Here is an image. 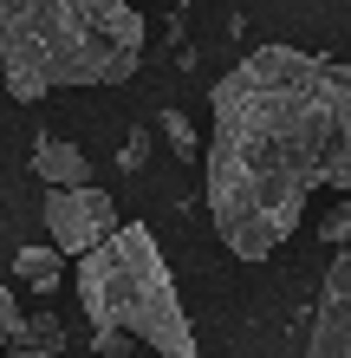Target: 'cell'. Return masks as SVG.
<instances>
[{
	"label": "cell",
	"instance_id": "1",
	"mask_svg": "<svg viewBox=\"0 0 351 358\" xmlns=\"http://www.w3.org/2000/svg\"><path fill=\"white\" fill-rule=\"evenodd\" d=\"M209 111L202 196L234 261L280 255L319 189H351V66L338 59L254 46L215 78Z\"/></svg>",
	"mask_w": 351,
	"mask_h": 358
},
{
	"label": "cell",
	"instance_id": "2",
	"mask_svg": "<svg viewBox=\"0 0 351 358\" xmlns=\"http://www.w3.org/2000/svg\"><path fill=\"white\" fill-rule=\"evenodd\" d=\"M150 27L130 0H0V85L20 104L124 85L143 66Z\"/></svg>",
	"mask_w": 351,
	"mask_h": 358
},
{
	"label": "cell",
	"instance_id": "3",
	"mask_svg": "<svg viewBox=\"0 0 351 358\" xmlns=\"http://www.w3.org/2000/svg\"><path fill=\"white\" fill-rule=\"evenodd\" d=\"M78 306L91 326L137 332L156 358H202L189 313L176 300V273L143 222H117L91 255H78Z\"/></svg>",
	"mask_w": 351,
	"mask_h": 358
},
{
	"label": "cell",
	"instance_id": "4",
	"mask_svg": "<svg viewBox=\"0 0 351 358\" xmlns=\"http://www.w3.org/2000/svg\"><path fill=\"white\" fill-rule=\"evenodd\" d=\"M117 228V202L105 196L98 182H66V189H46V235L59 241V255H91Z\"/></svg>",
	"mask_w": 351,
	"mask_h": 358
},
{
	"label": "cell",
	"instance_id": "5",
	"mask_svg": "<svg viewBox=\"0 0 351 358\" xmlns=\"http://www.w3.org/2000/svg\"><path fill=\"white\" fill-rule=\"evenodd\" d=\"M306 358H351V241L332 248V273H325V293L313 313Z\"/></svg>",
	"mask_w": 351,
	"mask_h": 358
},
{
	"label": "cell",
	"instance_id": "6",
	"mask_svg": "<svg viewBox=\"0 0 351 358\" xmlns=\"http://www.w3.org/2000/svg\"><path fill=\"white\" fill-rule=\"evenodd\" d=\"M33 176L46 189H66V182H91V157L66 137H39L33 143Z\"/></svg>",
	"mask_w": 351,
	"mask_h": 358
},
{
	"label": "cell",
	"instance_id": "7",
	"mask_svg": "<svg viewBox=\"0 0 351 358\" xmlns=\"http://www.w3.org/2000/svg\"><path fill=\"white\" fill-rule=\"evenodd\" d=\"M13 280L20 287H33V293H52L59 280H66V261H59V241H20L13 248Z\"/></svg>",
	"mask_w": 351,
	"mask_h": 358
},
{
	"label": "cell",
	"instance_id": "8",
	"mask_svg": "<svg viewBox=\"0 0 351 358\" xmlns=\"http://www.w3.org/2000/svg\"><path fill=\"white\" fill-rule=\"evenodd\" d=\"M59 352H66V326L52 313H27L20 332L7 339V358H59Z\"/></svg>",
	"mask_w": 351,
	"mask_h": 358
},
{
	"label": "cell",
	"instance_id": "9",
	"mask_svg": "<svg viewBox=\"0 0 351 358\" xmlns=\"http://www.w3.org/2000/svg\"><path fill=\"white\" fill-rule=\"evenodd\" d=\"M91 352L98 358H143V339L124 326H91Z\"/></svg>",
	"mask_w": 351,
	"mask_h": 358
},
{
	"label": "cell",
	"instance_id": "10",
	"mask_svg": "<svg viewBox=\"0 0 351 358\" xmlns=\"http://www.w3.org/2000/svg\"><path fill=\"white\" fill-rule=\"evenodd\" d=\"M156 131L170 137V150H176V157H195V150H202V143H195V124L182 117V111H163V117H156Z\"/></svg>",
	"mask_w": 351,
	"mask_h": 358
},
{
	"label": "cell",
	"instance_id": "11",
	"mask_svg": "<svg viewBox=\"0 0 351 358\" xmlns=\"http://www.w3.org/2000/svg\"><path fill=\"white\" fill-rule=\"evenodd\" d=\"M319 235H325V248H338V241H351V202H332V215L319 222Z\"/></svg>",
	"mask_w": 351,
	"mask_h": 358
},
{
	"label": "cell",
	"instance_id": "12",
	"mask_svg": "<svg viewBox=\"0 0 351 358\" xmlns=\"http://www.w3.org/2000/svg\"><path fill=\"white\" fill-rule=\"evenodd\" d=\"M20 320H27V313H20V300H13V287H0V352H7V339L20 332Z\"/></svg>",
	"mask_w": 351,
	"mask_h": 358
},
{
	"label": "cell",
	"instance_id": "13",
	"mask_svg": "<svg viewBox=\"0 0 351 358\" xmlns=\"http://www.w3.org/2000/svg\"><path fill=\"white\" fill-rule=\"evenodd\" d=\"M117 163H124V170H143V163H150V131H130V137H124Z\"/></svg>",
	"mask_w": 351,
	"mask_h": 358
},
{
	"label": "cell",
	"instance_id": "14",
	"mask_svg": "<svg viewBox=\"0 0 351 358\" xmlns=\"http://www.w3.org/2000/svg\"><path fill=\"white\" fill-rule=\"evenodd\" d=\"M170 7H176V13H182V7H189V0H170Z\"/></svg>",
	"mask_w": 351,
	"mask_h": 358
}]
</instances>
